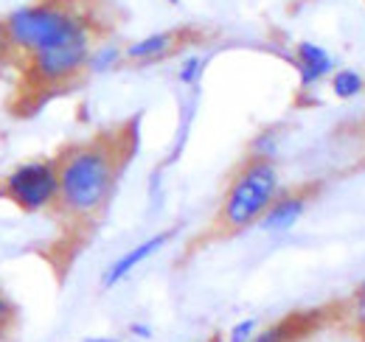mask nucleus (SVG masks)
Wrapping results in <instances>:
<instances>
[{
    "label": "nucleus",
    "instance_id": "6",
    "mask_svg": "<svg viewBox=\"0 0 365 342\" xmlns=\"http://www.w3.org/2000/svg\"><path fill=\"white\" fill-rule=\"evenodd\" d=\"M175 233L178 230H158V233H152V236H146L143 242H138L135 247H130L127 253H121V256L115 258L104 272H101V289H115L118 284H124L133 272H135L140 264H146L149 258H155L158 253H163L166 247H169V242L175 239Z\"/></svg>",
    "mask_w": 365,
    "mask_h": 342
},
{
    "label": "nucleus",
    "instance_id": "8",
    "mask_svg": "<svg viewBox=\"0 0 365 342\" xmlns=\"http://www.w3.org/2000/svg\"><path fill=\"white\" fill-rule=\"evenodd\" d=\"M309 191L298 188V191H281V197L275 200L273 205L267 208V214L262 216L259 227L270 236H281V233H289L304 216L309 211Z\"/></svg>",
    "mask_w": 365,
    "mask_h": 342
},
{
    "label": "nucleus",
    "instance_id": "14",
    "mask_svg": "<svg viewBox=\"0 0 365 342\" xmlns=\"http://www.w3.org/2000/svg\"><path fill=\"white\" fill-rule=\"evenodd\" d=\"M278 149H281V140H278V132L275 129H264L259 132L250 146H247V157H259V160H273L278 157Z\"/></svg>",
    "mask_w": 365,
    "mask_h": 342
},
{
    "label": "nucleus",
    "instance_id": "4",
    "mask_svg": "<svg viewBox=\"0 0 365 342\" xmlns=\"http://www.w3.org/2000/svg\"><path fill=\"white\" fill-rule=\"evenodd\" d=\"M98 37H79L73 43L37 51L23 62V79L34 90H65L88 76V59Z\"/></svg>",
    "mask_w": 365,
    "mask_h": 342
},
{
    "label": "nucleus",
    "instance_id": "11",
    "mask_svg": "<svg viewBox=\"0 0 365 342\" xmlns=\"http://www.w3.org/2000/svg\"><path fill=\"white\" fill-rule=\"evenodd\" d=\"M124 65V45L115 40H98L88 59V76H107Z\"/></svg>",
    "mask_w": 365,
    "mask_h": 342
},
{
    "label": "nucleus",
    "instance_id": "1",
    "mask_svg": "<svg viewBox=\"0 0 365 342\" xmlns=\"http://www.w3.org/2000/svg\"><path fill=\"white\" fill-rule=\"evenodd\" d=\"M135 143L127 129L101 132L91 140L71 143L56 155L59 202L56 211L73 224H93L110 205L118 177L133 157Z\"/></svg>",
    "mask_w": 365,
    "mask_h": 342
},
{
    "label": "nucleus",
    "instance_id": "20",
    "mask_svg": "<svg viewBox=\"0 0 365 342\" xmlns=\"http://www.w3.org/2000/svg\"><path fill=\"white\" fill-rule=\"evenodd\" d=\"M82 342H121V337H107V334H101V337H85Z\"/></svg>",
    "mask_w": 365,
    "mask_h": 342
},
{
    "label": "nucleus",
    "instance_id": "10",
    "mask_svg": "<svg viewBox=\"0 0 365 342\" xmlns=\"http://www.w3.org/2000/svg\"><path fill=\"white\" fill-rule=\"evenodd\" d=\"M318 311H304V314H289L281 317L270 326H262L259 334L250 342H301L315 326H318Z\"/></svg>",
    "mask_w": 365,
    "mask_h": 342
},
{
    "label": "nucleus",
    "instance_id": "3",
    "mask_svg": "<svg viewBox=\"0 0 365 342\" xmlns=\"http://www.w3.org/2000/svg\"><path fill=\"white\" fill-rule=\"evenodd\" d=\"M281 191H284L281 171L273 160L245 157V163H239V169L233 171L220 200L214 219L217 233L233 236L259 224L267 208L281 197Z\"/></svg>",
    "mask_w": 365,
    "mask_h": 342
},
{
    "label": "nucleus",
    "instance_id": "17",
    "mask_svg": "<svg viewBox=\"0 0 365 342\" xmlns=\"http://www.w3.org/2000/svg\"><path fill=\"white\" fill-rule=\"evenodd\" d=\"M127 334L138 342H149L152 337H155V328H152L146 320H133V323H130V328H127Z\"/></svg>",
    "mask_w": 365,
    "mask_h": 342
},
{
    "label": "nucleus",
    "instance_id": "19",
    "mask_svg": "<svg viewBox=\"0 0 365 342\" xmlns=\"http://www.w3.org/2000/svg\"><path fill=\"white\" fill-rule=\"evenodd\" d=\"M351 323H354V331L360 334V340H365V303H354V317H351Z\"/></svg>",
    "mask_w": 365,
    "mask_h": 342
},
{
    "label": "nucleus",
    "instance_id": "18",
    "mask_svg": "<svg viewBox=\"0 0 365 342\" xmlns=\"http://www.w3.org/2000/svg\"><path fill=\"white\" fill-rule=\"evenodd\" d=\"M11 59H14V51H11V43H9L6 31H3V20H0V68L6 62H11Z\"/></svg>",
    "mask_w": 365,
    "mask_h": 342
},
{
    "label": "nucleus",
    "instance_id": "21",
    "mask_svg": "<svg viewBox=\"0 0 365 342\" xmlns=\"http://www.w3.org/2000/svg\"><path fill=\"white\" fill-rule=\"evenodd\" d=\"M354 303H365V278L360 281V286H357V292H354Z\"/></svg>",
    "mask_w": 365,
    "mask_h": 342
},
{
    "label": "nucleus",
    "instance_id": "15",
    "mask_svg": "<svg viewBox=\"0 0 365 342\" xmlns=\"http://www.w3.org/2000/svg\"><path fill=\"white\" fill-rule=\"evenodd\" d=\"M259 328H262L259 317H242V320H236V323L228 328L225 342H250L256 334H259Z\"/></svg>",
    "mask_w": 365,
    "mask_h": 342
},
{
    "label": "nucleus",
    "instance_id": "13",
    "mask_svg": "<svg viewBox=\"0 0 365 342\" xmlns=\"http://www.w3.org/2000/svg\"><path fill=\"white\" fill-rule=\"evenodd\" d=\"M205 65H208V59H205L202 53H188V56H182V62L178 65V82H180L182 87H188V90H194V87L202 82Z\"/></svg>",
    "mask_w": 365,
    "mask_h": 342
},
{
    "label": "nucleus",
    "instance_id": "22",
    "mask_svg": "<svg viewBox=\"0 0 365 342\" xmlns=\"http://www.w3.org/2000/svg\"><path fill=\"white\" fill-rule=\"evenodd\" d=\"M163 3H169V6H180V0H163Z\"/></svg>",
    "mask_w": 365,
    "mask_h": 342
},
{
    "label": "nucleus",
    "instance_id": "23",
    "mask_svg": "<svg viewBox=\"0 0 365 342\" xmlns=\"http://www.w3.org/2000/svg\"><path fill=\"white\" fill-rule=\"evenodd\" d=\"M197 342H208V340H197ZM214 342H217V340H214Z\"/></svg>",
    "mask_w": 365,
    "mask_h": 342
},
{
    "label": "nucleus",
    "instance_id": "16",
    "mask_svg": "<svg viewBox=\"0 0 365 342\" xmlns=\"http://www.w3.org/2000/svg\"><path fill=\"white\" fill-rule=\"evenodd\" d=\"M14 317H17V311H14V303L6 298V292L0 289V337L14 326Z\"/></svg>",
    "mask_w": 365,
    "mask_h": 342
},
{
    "label": "nucleus",
    "instance_id": "5",
    "mask_svg": "<svg viewBox=\"0 0 365 342\" xmlns=\"http://www.w3.org/2000/svg\"><path fill=\"white\" fill-rule=\"evenodd\" d=\"M0 197L17 205L23 214H46L59 202L56 157H34L17 163L0 180Z\"/></svg>",
    "mask_w": 365,
    "mask_h": 342
},
{
    "label": "nucleus",
    "instance_id": "7",
    "mask_svg": "<svg viewBox=\"0 0 365 342\" xmlns=\"http://www.w3.org/2000/svg\"><path fill=\"white\" fill-rule=\"evenodd\" d=\"M188 40V34L180 28H166V31H152L146 37H138L124 45V62L127 65H158L175 56Z\"/></svg>",
    "mask_w": 365,
    "mask_h": 342
},
{
    "label": "nucleus",
    "instance_id": "12",
    "mask_svg": "<svg viewBox=\"0 0 365 342\" xmlns=\"http://www.w3.org/2000/svg\"><path fill=\"white\" fill-rule=\"evenodd\" d=\"M329 87L334 98L351 101L365 93V73H360L357 68H334V73L329 76Z\"/></svg>",
    "mask_w": 365,
    "mask_h": 342
},
{
    "label": "nucleus",
    "instance_id": "2",
    "mask_svg": "<svg viewBox=\"0 0 365 342\" xmlns=\"http://www.w3.org/2000/svg\"><path fill=\"white\" fill-rule=\"evenodd\" d=\"M0 20L14 59H26L37 51L73 43L79 37H98L91 11L76 0H34L11 9Z\"/></svg>",
    "mask_w": 365,
    "mask_h": 342
},
{
    "label": "nucleus",
    "instance_id": "9",
    "mask_svg": "<svg viewBox=\"0 0 365 342\" xmlns=\"http://www.w3.org/2000/svg\"><path fill=\"white\" fill-rule=\"evenodd\" d=\"M292 62H295V71H298L301 90H312L334 73V56L323 45L312 43V40H301L295 45Z\"/></svg>",
    "mask_w": 365,
    "mask_h": 342
},
{
    "label": "nucleus",
    "instance_id": "24",
    "mask_svg": "<svg viewBox=\"0 0 365 342\" xmlns=\"http://www.w3.org/2000/svg\"><path fill=\"white\" fill-rule=\"evenodd\" d=\"M360 342H365V340H360Z\"/></svg>",
    "mask_w": 365,
    "mask_h": 342
}]
</instances>
